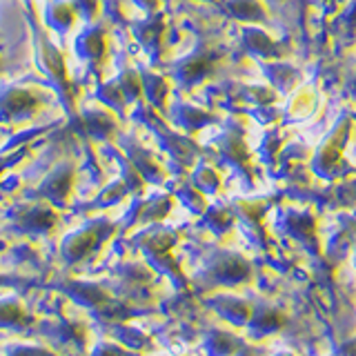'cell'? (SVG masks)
Masks as SVG:
<instances>
[{
    "mask_svg": "<svg viewBox=\"0 0 356 356\" xmlns=\"http://www.w3.org/2000/svg\"><path fill=\"white\" fill-rule=\"evenodd\" d=\"M36 107V100L31 98L29 92H22V89H11L7 96L0 98V114L3 116H22Z\"/></svg>",
    "mask_w": 356,
    "mask_h": 356,
    "instance_id": "obj_1",
    "label": "cell"
},
{
    "mask_svg": "<svg viewBox=\"0 0 356 356\" xmlns=\"http://www.w3.org/2000/svg\"><path fill=\"white\" fill-rule=\"evenodd\" d=\"M103 51H105V36L98 29L85 31L81 36V40H78V54L85 56V58H89V60L100 58Z\"/></svg>",
    "mask_w": 356,
    "mask_h": 356,
    "instance_id": "obj_2",
    "label": "cell"
},
{
    "mask_svg": "<svg viewBox=\"0 0 356 356\" xmlns=\"http://www.w3.org/2000/svg\"><path fill=\"white\" fill-rule=\"evenodd\" d=\"M76 20V9L72 5H65V3H54L47 11V22L54 29H67L72 27Z\"/></svg>",
    "mask_w": 356,
    "mask_h": 356,
    "instance_id": "obj_3",
    "label": "cell"
},
{
    "mask_svg": "<svg viewBox=\"0 0 356 356\" xmlns=\"http://www.w3.org/2000/svg\"><path fill=\"white\" fill-rule=\"evenodd\" d=\"M138 5L145 9H156L159 7V0H138Z\"/></svg>",
    "mask_w": 356,
    "mask_h": 356,
    "instance_id": "obj_4",
    "label": "cell"
}]
</instances>
